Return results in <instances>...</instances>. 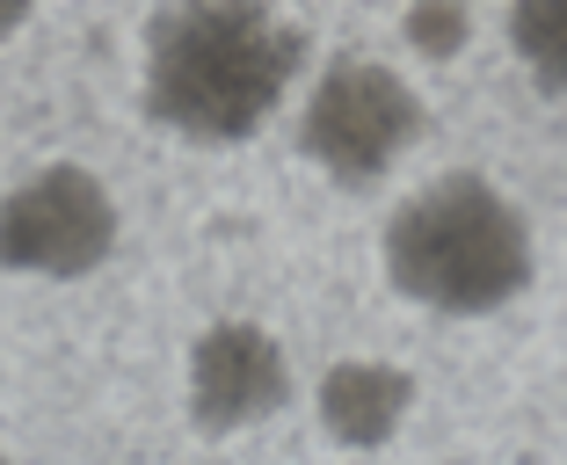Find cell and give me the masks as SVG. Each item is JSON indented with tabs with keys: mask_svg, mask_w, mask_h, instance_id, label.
<instances>
[{
	"mask_svg": "<svg viewBox=\"0 0 567 465\" xmlns=\"http://www.w3.org/2000/svg\"><path fill=\"white\" fill-rule=\"evenodd\" d=\"M430 132L415 81L385 59H334L299 102V153L334 189H379Z\"/></svg>",
	"mask_w": 567,
	"mask_h": 465,
	"instance_id": "3",
	"label": "cell"
},
{
	"mask_svg": "<svg viewBox=\"0 0 567 465\" xmlns=\"http://www.w3.org/2000/svg\"><path fill=\"white\" fill-rule=\"evenodd\" d=\"M502 37L517 51V66L532 73V87L567 95V0H509Z\"/></svg>",
	"mask_w": 567,
	"mask_h": 465,
	"instance_id": "7",
	"label": "cell"
},
{
	"mask_svg": "<svg viewBox=\"0 0 567 465\" xmlns=\"http://www.w3.org/2000/svg\"><path fill=\"white\" fill-rule=\"evenodd\" d=\"M117 232L124 211L110 183L81 161H51L0 197V269L37 283H81L117 255Z\"/></svg>",
	"mask_w": 567,
	"mask_h": 465,
	"instance_id": "4",
	"label": "cell"
},
{
	"mask_svg": "<svg viewBox=\"0 0 567 465\" xmlns=\"http://www.w3.org/2000/svg\"><path fill=\"white\" fill-rule=\"evenodd\" d=\"M415 415V379L385 356H342L320 371L313 422L334 451H385Z\"/></svg>",
	"mask_w": 567,
	"mask_h": 465,
	"instance_id": "6",
	"label": "cell"
},
{
	"mask_svg": "<svg viewBox=\"0 0 567 465\" xmlns=\"http://www.w3.org/2000/svg\"><path fill=\"white\" fill-rule=\"evenodd\" d=\"M183 407L204 436H248L291 407V349L262 320H212L189 342Z\"/></svg>",
	"mask_w": 567,
	"mask_h": 465,
	"instance_id": "5",
	"label": "cell"
},
{
	"mask_svg": "<svg viewBox=\"0 0 567 465\" xmlns=\"http://www.w3.org/2000/svg\"><path fill=\"white\" fill-rule=\"evenodd\" d=\"M306 73V30L284 0H167L146 22L138 102L183 146H248Z\"/></svg>",
	"mask_w": 567,
	"mask_h": 465,
	"instance_id": "1",
	"label": "cell"
},
{
	"mask_svg": "<svg viewBox=\"0 0 567 465\" xmlns=\"http://www.w3.org/2000/svg\"><path fill=\"white\" fill-rule=\"evenodd\" d=\"M30 16H37V0H0V44H8V37H16Z\"/></svg>",
	"mask_w": 567,
	"mask_h": 465,
	"instance_id": "8",
	"label": "cell"
},
{
	"mask_svg": "<svg viewBox=\"0 0 567 465\" xmlns=\"http://www.w3.org/2000/svg\"><path fill=\"white\" fill-rule=\"evenodd\" d=\"M379 269L422 313L487 320V313H509L532 291L538 232L502 183L458 167V175H430L385 211Z\"/></svg>",
	"mask_w": 567,
	"mask_h": 465,
	"instance_id": "2",
	"label": "cell"
}]
</instances>
